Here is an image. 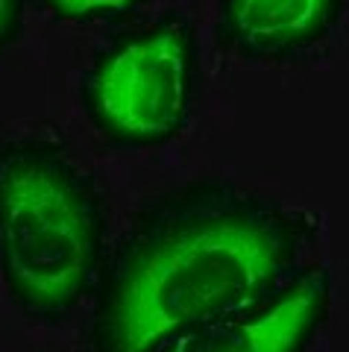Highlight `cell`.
I'll return each mask as SVG.
<instances>
[{"label":"cell","mask_w":349,"mask_h":352,"mask_svg":"<svg viewBox=\"0 0 349 352\" xmlns=\"http://www.w3.org/2000/svg\"><path fill=\"white\" fill-rule=\"evenodd\" d=\"M314 235L308 214L223 176L150 197L106 250L89 352H150L170 335L270 300L308 267Z\"/></svg>","instance_id":"1"},{"label":"cell","mask_w":349,"mask_h":352,"mask_svg":"<svg viewBox=\"0 0 349 352\" xmlns=\"http://www.w3.org/2000/svg\"><path fill=\"white\" fill-rule=\"evenodd\" d=\"M103 191L62 144L0 138V276L36 323H65L94 291L106 258Z\"/></svg>","instance_id":"2"},{"label":"cell","mask_w":349,"mask_h":352,"mask_svg":"<svg viewBox=\"0 0 349 352\" xmlns=\"http://www.w3.org/2000/svg\"><path fill=\"white\" fill-rule=\"evenodd\" d=\"M197 82L194 24L168 12L109 41L82 74L80 100L89 124L112 147L147 150L188 126Z\"/></svg>","instance_id":"3"},{"label":"cell","mask_w":349,"mask_h":352,"mask_svg":"<svg viewBox=\"0 0 349 352\" xmlns=\"http://www.w3.org/2000/svg\"><path fill=\"white\" fill-rule=\"evenodd\" d=\"M329 270L308 264L270 300L170 335L150 352H308L329 317Z\"/></svg>","instance_id":"4"},{"label":"cell","mask_w":349,"mask_h":352,"mask_svg":"<svg viewBox=\"0 0 349 352\" xmlns=\"http://www.w3.org/2000/svg\"><path fill=\"white\" fill-rule=\"evenodd\" d=\"M346 0H221L217 44L244 62L282 65L337 30Z\"/></svg>","instance_id":"5"},{"label":"cell","mask_w":349,"mask_h":352,"mask_svg":"<svg viewBox=\"0 0 349 352\" xmlns=\"http://www.w3.org/2000/svg\"><path fill=\"white\" fill-rule=\"evenodd\" d=\"M36 3L59 21L91 24V21H117L150 0H36Z\"/></svg>","instance_id":"6"},{"label":"cell","mask_w":349,"mask_h":352,"mask_svg":"<svg viewBox=\"0 0 349 352\" xmlns=\"http://www.w3.org/2000/svg\"><path fill=\"white\" fill-rule=\"evenodd\" d=\"M24 27V0H0V59Z\"/></svg>","instance_id":"7"}]
</instances>
